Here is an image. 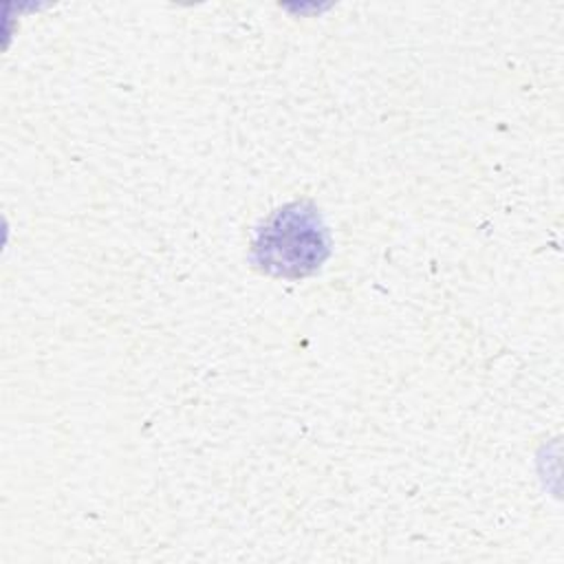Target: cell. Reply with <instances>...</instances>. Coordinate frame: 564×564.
Segmentation results:
<instances>
[{"instance_id": "cell-1", "label": "cell", "mask_w": 564, "mask_h": 564, "mask_svg": "<svg viewBox=\"0 0 564 564\" xmlns=\"http://www.w3.org/2000/svg\"><path fill=\"white\" fill-rule=\"evenodd\" d=\"M262 271L284 278H304L328 256V234L315 207L291 203L273 212L253 242Z\"/></svg>"}]
</instances>
